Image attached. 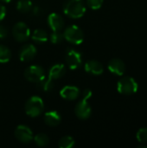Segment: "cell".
<instances>
[{
	"label": "cell",
	"instance_id": "8",
	"mask_svg": "<svg viewBox=\"0 0 147 148\" xmlns=\"http://www.w3.org/2000/svg\"><path fill=\"white\" fill-rule=\"evenodd\" d=\"M15 137L22 143H29L33 140L34 135L31 129L25 125H19L15 129Z\"/></svg>",
	"mask_w": 147,
	"mask_h": 148
},
{
	"label": "cell",
	"instance_id": "20",
	"mask_svg": "<svg viewBox=\"0 0 147 148\" xmlns=\"http://www.w3.org/2000/svg\"><path fill=\"white\" fill-rule=\"evenodd\" d=\"M75 141L71 136H63L58 142L60 148H72L75 147Z\"/></svg>",
	"mask_w": 147,
	"mask_h": 148
},
{
	"label": "cell",
	"instance_id": "27",
	"mask_svg": "<svg viewBox=\"0 0 147 148\" xmlns=\"http://www.w3.org/2000/svg\"><path fill=\"white\" fill-rule=\"evenodd\" d=\"M82 95H83V99L88 100V99L92 96V90L89 89V88H86V89L83 91Z\"/></svg>",
	"mask_w": 147,
	"mask_h": 148
},
{
	"label": "cell",
	"instance_id": "28",
	"mask_svg": "<svg viewBox=\"0 0 147 148\" xmlns=\"http://www.w3.org/2000/svg\"><path fill=\"white\" fill-rule=\"evenodd\" d=\"M5 15H6V8L0 3V22L4 18Z\"/></svg>",
	"mask_w": 147,
	"mask_h": 148
},
{
	"label": "cell",
	"instance_id": "24",
	"mask_svg": "<svg viewBox=\"0 0 147 148\" xmlns=\"http://www.w3.org/2000/svg\"><path fill=\"white\" fill-rule=\"evenodd\" d=\"M64 39V36L60 31H53L50 34V42L55 44L61 43Z\"/></svg>",
	"mask_w": 147,
	"mask_h": 148
},
{
	"label": "cell",
	"instance_id": "1",
	"mask_svg": "<svg viewBox=\"0 0 147 148\" xmlns=\"http://www.w3.org/2000/svg\"><path fill=\"white\" fill-rule=\"evenodd\" d=\"M63 11L70 18L77 19L86 12V5L83 0H68L63 6Z\"/></svg>",
	"mask_w": 147,
	"mask_h": 148
},
{
	"label": "cell",
	"instance_id": "16",
	"mask_svg": "<svg viewBox=\"0 0 147 148\" xmlns=\"http://www.w3.org/2000/svg\"><path fill=\"white\" fill-rule=\"evenodd\" d=\"M44 122L49 127H56L60 124L62 117L60 114L56 111H49L44 114Z\"/></svg>",
	"mask_w": 147,
	"mask_h": 148
},
{
	"label": "cell",
	"instance_id": "18",
	"mask_svg": "<svg viewBox=\"0 0 147 148\" xmlns=\"http://www.w3.org/2000/svg\"><path fill=\"white\" fill-rule=\"evenodd\" d=\"M54 80H52L51 78H44L42 81H40L37 84H38V88L42 91L44 92H49L51 91L54 88Z\"/></svg>",
	"mask_w": 147,
	"mask_h": 148
},
{
	"label": "cell",
	"instance_id": "10",
	"mask_svg": "<svg viewBox=\"0 0 147 148\" xmlns=\"http://www.w3.org/2000/svg\"><path fill=\"white\" fill-rule=\"evenodd\" d=\"M107 68L112 74L116 75L118 76L123 75L126 72V64L122 60L119 58H113L110 60Z\"/></svg>",
	"mask_w": 147,
	"mask_h": 148
},
{
	"label": "cell",
	"instance_id": "19",
	"mask_svg": "<svg viewBox=\"0 0 147 148\" xmlns=\"http://www.w3.org/2000/svg\"><path fill=\"white\" fill-rule=\"evenodd\" d=\"M16 10L22 13H27L32 10V2L30 0H19L16 3Z\"/></svg>",
	"mask_w": 147,
	"mask_h": 148
},
{
	"label": "cell",
	"instance_id": "13",
	"mask_svg": "<svg viewBox=\"0 0 147 148\" xmlns=\"http://www.w3.org/2000/svg\"><path fill=\"white\" fill-rule=\"evenodd\" d=\"M85 70L93 75H100L103 73V65L96 60H89L85 63Z\"/></svg>",
	"mask_w": 147,
	"mask_h": 148
},
{
	"label": "cell",
	"instance_id": "17",
	"mask_svg": "<svg viewBox=\"0 0 147 148\" xmlns=\"http://www.w3.org/2000/svg\"><path fill=\"white\" fill-rule=\"evenodd\" d=\"M32 39L36 43H44L48 41L49 36L45 30L41 29H37L34 30V32L32 34Z\"/></svg>",
	"mask_w": 147,
	"mask_h": 148
},
{
	"label": "cell",
	"instance_id": "4",
	"mask_svg": "<svg viewBox=\"0 0 147 148\" xmlns=\"http://www.w3.org/2000/svg\"><path fill=\"white\" fill-rule=\"evenodd\" d=\"M64 39L72 44H81L84 40V33L77 25H70L66 28L63 33Z\"/></svg>",
	"mask_w": 147,
	"mask_h": 148
},
{
	"label": "cell",
	"instance_id": "29",
	"mask_svg": "<svg viewBox=\"0 0 147 148\" xmlns=\"http://www.w3.org/2000/svg\"><path fill=\"white\" fill-rule=\"evenodd\" d=\"M0 1H2V2H4V3H10L11 0H0Z\"/></svg>",
	"mask_w": 147,
	"mask_h": 148
},
{
	"label": "cell",
	"instance_id": "26",
	"mask_svg": "<svg viewBox=\"0 0 147 148\" xmlns=\"http://www.w3.org/2000/svg\"><path fill=\"white\" fill-rule=\"evenodd\" d=\"M7 36H8V29L5 26L0 24V39H3Z\"/></svg>",
	"mask_w": 147,
	"mask_h": 148
},
{
	"label": "cell",
	"instance_id": "15",
	"mask_svg": "<svg viewBox=\"0 0 147 148\" xmlns=\"http://www.w3.org/2000/svg\"><path fill=\"white\" fill-rule=\"evenodd\" d=\"M66 74V67L62 63L54 64L49 70V77L52 80L62 78Z\"/></svg>",
	"mask_w": 147,
	"mask_h": 148
},
{
	"label": "cell",
	"instance_id": "25",
	"mask_svg": "<svg viewBox=\"0 0 147 148\" xmlns=\"http://www.w3.org/2000/svg\"><path fill=\"white\" fill-rule=\"evenodd\" d=\"M104 0H87V4L92 10H99L101 8Z\"/></svg>",
	"mask_w": 147,
	"mask_h": 148
},
{
	"label": "cell",
	"instance_id": "9",
	"mask_svg": "<svg viewBox=\"0 0 147 148\" xmlns=\"http://www.w3.org/2000/svg\"><path fill=\"white\" fill-rule=\"evenodd\" d=\"M75 115L81 120H87L91 116L92 108L90 104L88 102V100L82 99L81 101H78L75 108Z\"/></svg>",
	"mask_w": 147,
	"mask_h": 148
},
{
	"label": "cell",
	"instance_id": "2",
	"mask_svg": "<svg viewBox=\"0 0 147 148\" xmlns=\"http://www.w3.org/2000/svg\"><path fill=\"white\" fill-rule=\"evenodd\" d=\"M25 113L27 115L35 118L42 114L44 109V103L41 97L39 96H31L29 98L24 106Z\"/></svg>",
	"mask_w": 147,
	"mask_h": 148
},
{
	"label": "cell",
	"instance_id": "6",
	"mask_svg": "<svg viewBox=\"0 0 147 148\" xmlns=\"http://www.w3.org/2000/svg\"><path fill=\"white\" fill-rule=\"evenodd\" d=\"M12 35L16 41L23 42L29 39L30 30L26 23H24L23 22H18L13 26Z\"/></svg>",
	"mask_w": 147,
	"mask_h": 148
},
{
	"label": "cell",
	"instance_id": "22",
	"mask_svg": "<svg viewBox=\"0 0 147 148\" xmlns=\"http://www.w3.org/2000/svg\"><path fill=\"white\" fill-rule=\"evenodd\" d=\"M33 140L38 147H46L49 143V138L45 134H38L34 137Z\"/></svg>",
	"mask_w": 147,
	"mask_h": 148
},
{
	"label": "cell",
	"instance_id": "21",
	"mask_svg": "<svg viewBox=\"0 0 147 148\" xmlns=\"http://www.w3.org/2000/svg\"><path fill=\"white\" fill-rule=\"evenodd\" d=\"M11 57V52L10 49L4 45L0 44V62L4 63L10 61Z\"/></svg>",
	"mask_w": 147,
	"mask_h": 148
},
{
	"label": "cell",
	"instance_id": "12",
	"mask_svg": "<svg viewBox=\"0 0 147 148\" xmlns=\"http://www.w3.org/2000/svg\"><path fill=\"white\" fill-rule=\"evenodd\" d=\"M48 23L53 31H60L64 26L63 17L57 13H51L48 16Z\"/></svg>",
	"mask_w": 147,
	"mask_h": 148
},
{
	"label": "cell",
	"instance_id": "23",
	"mask_svg": "<svg viewBox=\"0 0 147 148\" xmlns=\"http://www.w3.org/2000/svg\"><path fill=\"white\" fill-rule=\"evenodd\" d=\"M136 138L138 141L141 144L147 143V127H141L138 130Z\"/></svg>",
	"mask_w": 147,
	"mask_h": 148
},
{
	"label": "cell",
	"instance_id": "3",
	"mask_svg": "<svg viewBox=\"0 0 147 148\" xmlns=\"http://www.w3.org/2000/svg\"><path fill=\"white\" fill-rule=\"evenodd\" d=\"M139 84L131 76L122 77L117 83V90L120 94L131 95L138 92Z\"/></svg>",
	"mask_w": 147,
	"mask_h": 148
},
{
	"label": "cell",
	"instance_id": "11",
	"mask_svg": "<svg viewBox=\"0 0 147 148\" xmlns=\"http://www.w3.org/2000/svg\"><path fill=\"white\" fill-rule=\"evenodd\" d=\"M36 55V48L30 43L24 44L19 51V58L23 62L31 61Z\"/></svg>",
	"mask_w": 147,
	"mask_h": 148
},
{
	"label": "cell",
	"instance_id": "5",
	"mask_svg": "<svg viewBox=\"0 0 147 148\" xmlns=\"http://www.w3.org/2000/svg\"><path fill=\"white\" fill-rule=\"evenodd\" d=\"M24 77L27 81L32 83H38L45 78L44 69L39 65H31L24 71Z\"/></svg>",
	"mask_w": 147,
	"mask_h": 148
},
{
	"label": "cell",
	"instance_id": "14",
	"mask_svg": "<svg viewBox=\"0 0 147 148\" xmlns=\"http://www.w3.org/2000/svg\"><path fill=\"white\" fill-rule=\"evenodd\" d=\"M60 95L68 101L76 100L80 95V89L75 86H66L60 91Z\"/></svg>",
	"mask_w": 147,
	"mask_h": 148
},
{
	"label": "cell",
	"instance_id": "7",
	"mask_svg": "<svg viewBox=\"0 0 147 148\" xmlns=\"http://www.w3.org/2000/svg\"><path fill=\"white\" fill-rule=\"evenodd\" d=\"M65 60L68 68L72 70L79 69L82 64L81 54L74 49H68L67 50L65 55Z\"/></svg>",
	"mask_w": 147,
	"mask_h": 148
}]
</instances>
